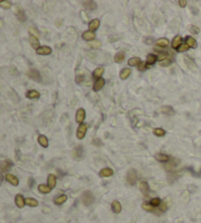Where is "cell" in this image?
<instances>
[{"label": "cell", "mask_w": 201, "mask_h": 223, "mask_svg": "<svg viewBox=\"0 0 201 223\" xmlns=\"http://www.w3.org/2000/svg\"><path fill=\"white\" fill-rule=\"evenodd\" d=\"M29 43H31V47H33L34 49H36V50H38V49L40 47V46H39L38 38H34V36H29Z\"/></svg>", "instance_id": "e0dca14e"}, {"label": "cell", "mask_w": 201, "mask_h": 223, "mask_svg": "<svg viewBox=\"0 0 201 223\" xmlns=\"http://www.w3.org/2000/svg\"><path fill=\"white\" fill-rule=\"evenodd\" d=\"M153 134H154L155 136H157V137H163V136H165V130H163V129L161 128H155L153 129Z\"/></svg>", "instance_id": "e575fe53"}, {"label": "cell", "mask_w": 201, "mask_h": 223, "mask_svg": "<svg viewBox=\"0 0 201 223\" xmlns=\"http://www.w3.org/2000/svg\"><path fill=\"white\" fill-rule=\"evenodd\" d=\"M104 85H105V81H104V79H102V78L98 79V80L96 81L95 83H94V85H93V91H98L102 90Z\"/></svg>", "instance_id": "ba28073f"}, {"label": "cell", "mask_w": 201, "mask_h": 223, "mask_svg": "<svg viewBox=\"0 0 201 223\" xmlns=\"http://www.w3.org/2000/svg\"><path fill=\"white\" fill-rule=\"evenodd\" d=\"M161 111H162L163 113L167 114V115H172L174 113V110L170 107V106H164V107H162Z\"/></svg>", "instance_id": "d590c367"}, {"label": "cell", "mask_w": 201, "mask_h": 223, "mask_svg": "<svg viewBox=\"0 0 201 223\" xmlns=\"http://www.w3.org/2000/svg\"><path fill=\"white\" fill-rule=\"evenodd\" d=\"M111 207H112L113 211L117 214H119L122 211V204H120V202H118V200H113L112 204H111Z\"/></svg>", "instance_id": "5bb4252c"}, {"label": "cell", "mask_w": 201, "mask_h": 223, "mask_svg": "<svg viewBox=\"0 0 201 223\" xmlns=\"http://www.w3.org/2000/svg\"><path fill=\"white\" fill-rule=\"evenodd\" d=\"M5 179H6L11 185L18 186L19 185V179L13 174H6L5 175Z\"/></svg>", "instance_id": "52a82bcc"}, {"label": "cell", "mask_w": 201, "mask_h": 223, "mask_svg": "<svg viewBox=\"0 0 201 223\" xmlns=\"http://www.w3.org/2000/svg\"><path fill=\"white\" fill-rule=\"evenodd\" d=\"M38 191L41 193V194H49L51 192V188L47 185L41 184L38 186Z\"/></svg>", "instance_id": "cb8c5ba5"}, {"label": "cell", "mask_w": 201, "mask_h": 223, "mask_svg": "<svg viewBox=\"0 0 201 223\" xmlns=\"http://www.w3.org/2000/svg\"><path fill=\"white\" fill-rule=\"evenodd\" d=\"M113 174H114V171L113 169H111V168H103V169H101L100 172H99V175L103 178L110 177V176H112Z\"/></svg>", "instance_id": "7c38bea8"}, {"label": "cell", "mask_w": 201, "mask_h": 223, "mask_svg": "<svg viewBox=\"0 0 201 223\" xmlns=\"http://www.w3.org/2000/svg\"><path fill=\"white\" fill-rule=\"evenodd\" d=\"M129 65L130 66H137L141 63V59L138 58V57H133V58H131L130 60H129Z\"/></svg>", "instance_id": "f546056e"}, {"label": "cell", "mask_w": 201, "mask_h": 223, "mask_svg": "<svg viewBox=\"0 0 201 223\" xmlns=\"http://www.w3.org/2000/svg\"><path fill=\"white\" fill-rule=\"evenodd\" d=\"M185 43H187V45L191 48H196L197 47L196 40H195L193 38H191V36H187V38H185Z\"/></svg>", "instance_id": "44dd1931"}, {"label": "cell", "mask_w": 201, "mask_h": 223, "mask_svg": "<svg viewBox=\"0 0 201 223\" xmlns=\"http://www.w3.org/2000/svg\"><path fill=\"white\" fill-rule=\"evenodd\" d=\"M147 68H148V67H147V63H144V62H141L139 65H138V70L141 71V72L145 71Z\"/></svg>", "instance_id": "7bdbcfd3"}, {"label": "cell", "mask_w": 201, "mask_h": 223, "mask_svg": "<svg viewBox=\"0 0 201 223\" xmlns=\"http://www.w3.org/2000/svg\"><path fill=\"white\" fill-rule=\"evenodd\" d=\"M141 207H142V209L144 210H146V211H149V212H153L154 211V209H155V207H153L150 202H143Z\"/></svg>", "instance_id": "1f68e13d"}, {"label": "cell", "mask_w": 201, "mask_h": 223, "mask_svg": "<svg viewBox=\"0 0 201 223\" xmlns=\"http://www.w3.org/2000/svg\"><path fill=\"white\" fill-rule=\"evenodd\" d=\"M160 209L162 210V211H166V210L168 209V204H166L165 202H161V204H160Z\"/></svg>", "instance_id": "f6af8a7d"}, {"label": "cell", "mask_w": 201, "mask_h": 223, "mask_svg": "<svg viewBox=\"0 0 201 223\" xmlns=\"http://www.w3.org/2000/svg\"><path fill=\"white\" fill-rule=\"evenodd\" d=\"M12 161L11 160H4V161H2V163H1V169H2V172H5L6 170H8L10 167L12 166Z\"/></svg>", "instance_id": "4316f807"}, {"label": "cell", "mask_w": 201, "mask_h": 223, "mask_svg": "<svg viewBox=\"0 0 201 223\" xmlns=\"http://www.w3.org/2000/svg\"><path fill=\"white\" fill-rule=\"evenodd\" d=\"M28 76L31 80L36 81V82H40L41 81V77H40V73L36 70V69H31L29 72H28Z\"/></svg>", "instance_id": "277c9868"}, {"label": "cell", "mask_w": 201, "mask_h": 223, "mask_svg": "<svg viewBox=\"0 0 201 223\" xmlns=\"http://www.w3.org/2000/svg\"><path fill=\"white\" fill-rule=\"evenodd\" d=\"M0 6L3 9H9L12 7V3L11 1H3V2H0Z\"/></svg>", "instance_id": "74e56055"}, {"label": "cell", "mask_w": 201, "mask_h": 223, "mask_svg": "<svg viewBox=\"0 0 201 223\" xmlns=\"http://www.w3.org/2000/svg\"><path fill=\"white\" fill-rule=\"evenodd\" d=\"M81 202H83V205H85V207H88V205H90L94 202V198L90 191H86V192L83 193V196H81Z\"/></svg>", "instance_id": "6da1fadb"}, {"label": "cell", "mask_w": 201, "mask_h": 223, "mask_svg": "<svg viewBox=\"0 0 201 223\" xmlns=\"http://www.w3.org/2000/svg\"><path fill=\"white\" fill-rule=\"evenodd\" d=\"M188 49H189V46H188L187 43L182 44V45L178 48V52H185V51H187Z\"/></svg>", "instance_id": "ab89813d"}, {"label": "cell", "mask_w": 201, "mask_h": 223, "mask_svg": "<svg viewBox=\"0 0 201 223\" xmlns=\"http://www.w3.org/2000/svg\"><path fill=\"white\" fill-rule=\"evenodd\" d=\"M156 45L159 47H167L169 45V39L168 38H160L156 41Z\"/></svg>", "instance_id": "484cf974"}, {"label": "cell", "mask_w": 201, "mask_h": 223, "mask_svg": "<svg viewBox=\"0 0 201 223\" xmlns=\"http://www.w3.org/2000/svg\"><path fill=\"white\" fill-rule=\"evenodd\" d=\"M99 26H100V21H99L98 19H94L89 23L88 29L90 32H93V31H96V30L99 28Z\"/></svg>", "instance_id": "4fadbf2b"}, {"label": "cell", "mask_w": 201, "mask_h": 223, "mask_svg": "<svg viewBox=\"0 0 201 223\" xmlns=\"http://www.w3.org/2000/svg\"><path fill=\"white\" fill-rule=\"evenodd\" d=\"M182 43H183V38L180 36H177L173 38V41H172V47L174 49H178L182 45Z\"/></svg>", "instance_id": "30bf717a"}, {"label": "cell", "mask_w": 201, "mask_h": 223, "mask_svg": "<svg viewBox=\"0 0 201 223\" xmlns=\"http://www.w3.org/2000/svg\"><path fill=\"white\" fill-rule=\"evenodd\" d=\"M56 181H57V179H56V176L55 175L49 174L48 178H47V184H48V186L51 188V189L56 186Z\"/></svg>", "instance_id": "ac0fdd59"}, {"label": "cell", "mask_w": 201, "mask_h": 223, "mask_svg": "<svg viewBox=\"0 0 201 223\" xmlns=\"http://www.w3.org/2000/svg\"><path fill=\"white\" fill-rule=\"evenodd\" d=\"M157 60H158L157 56L154 55V54H148L147 57H146V63L149 64V65H153Z\"/></svg>", "instance_id": "83f0119b"}, {"label": "cell", "mask_w": 201, "mask_h": 223, "mask_svg": "<svg viewBox=\"0 0 201 223\" xmlns=\"http://www.w3.org/2000/svg\"><path fill=\"white\" fill-rule=\"evenodd\" d=\"M171 63H172V60H171V59H165V60H163V61L160 62V66L167 67L169 65H171Z\"/></svg>", "instance_id": "b9f144b4"}, {"label": "cell", "mask_w": 201, "mask_h": 223, "mask_svg": "<svg viewBox=\"0 0 201 223\" xmlns=\"http://www.w3.org/2000/svg\"><path fill=\"white\" fill-rule=\"evenodd\" d=\"M83 81V76H81V75H78V76H77V78H76V82H77V83L81 84Z\"/></svg>", "instance_id": "7dc6e473"}, {"label": "cell", "mask_w": 201, "mask_h": 223, "mask_svg": "<svg viewBox=\"0 0 201 223\" xmlns=\"http://www.w3.org/2000/svg\"><path fill=\"white\" fill-rule=\"evenodd\" d=\"M15 204H16V205L19 209H23L25 204H26V199H25L22 195L20 194L17 195L16 197H15Z\"/></svg>", "instance_id": "8992f818"}, {"label": "cell", "mask_w": 201, "mask_h": 223, "mask_svg": "<svg viewBox=\"0 0 201 223\" xmlns=\"http://www.w3.org/2000/svg\"><path fill=\"white\" fill-rule=\"evenodd\" d=\"M67 200H68V197H67L66 195H61L54 200V204L57 205H61V204H63L64 202H66Z\"/></svg>", "instance_id": "d6986e66"}, {"label": "cell", "mask_w": 201, "mask_h": 223, "mask_svg": "<svg viewBox=\"0 0 201 223\" xmlns=\"http://www.w3.org/2000/svg\"><path fill=\"white\" fill-rule=\"evenodd\" d=\"M188 31L190 32L191 34H198L200 32V30H199V28L198 27H196V26H190L189 28H188Z\"/></svg>", "instance_id": "60d3db41"}, {"label": "cell", "mask_w": 201, "mask_h": 223, "mask_svg": "<svg viewBox=\"0 0 201 223\" xmlns=\"http://www.w3.org/2000/svg\"><path fill=\"white\" fill-rule=\"evenodd\" d=\"M131 71L130 68L123 69V70L121 71V73H120V78L122 79V80H126V79L131 75Z\"/></svg>", "instance_id": "f1b7e54d"}, {"label": "cell", "mask_w": 201, "mask_h": 223, "mask_svg": "<svg viewBox=\"0 0 201 223\" xmlns=\"http://www.w3.org/2000/svg\"><path fill=\"white\" fill-rule=\"evenodd\" d=\"M39 96H40V93H39L38 91L31 90V91H29L28 93H27V97H28V98H31V99H34V98H39Z\"/></svg>", "instance_id": "7402d4cb"}, {"label": "cell", "mask_w": 201, "mask_h": 223, "mask_svg": "<svg viewBox=\"0 0 201 223\" xmlns=\"http://www.w3.org/2000/svg\"><path fill=\"white\" fill-rule=\"evenodd\" d=\"M94 38H95V34H94L93 32L88 31V32H84L83 34V38L86 41L92 40V39H94Z\"/></svg>", "instance_id": "ffe728a7"}, {"label": "cell", "mask_w": 201, "mask_h": 223, "mask_svg": "<svg viewBox=\"0 0 201 223\" xmlns=\"http://www.w3.org/2000/svg\"><path fill=\"white\" fill-rule=\"evenodd\" d=\"M178 4H180V7H183H183L187 6V0H180V1H178Z\"/></svg>", "instance_id": "c3c4849f"}, {"label": "cell", "mask_w": 201, "mask_h": 223, "mask_svg": "<svg viewBox=\"0 0 201 223\" xmlns=\"http://www.w3.org/2000/svg\"><path fill=\"white\" fill-rule=\"evenodd\" d=\"M136 180H137V174L136 171L133 169H130L126 173V182L130 185H135Z\"/></svg>", "instance_id": "7a4b0ae2"}, {"label": "cell", "mask_w": 201, "mask_h": 223, "mask_svg": "<svg viewBox=\"0 0 201 223\" xmlns=\"http://www.w3.org/2000/svg\"><path fill=\"white\" fill-rule=\"evenodd\" d=\"M150 204H152L154 207H159V205L161 204V200L159 199V198H153V199L150 200Z\"/></svg>", "instance_id": "8d00e7d4"}, {"label": "cell", "mask_w": 201, "mask_h": 223, "mask_svg": "<svg viewBox=\"0 0 201 223\" xmlns=\"http://www.w3.org/2000/svg\"><path fill=\"white\" fill-rule=\"evenodd\" d=\"M83 7L88 10H94V9L97 8V4H96V2L90 1V0H89V1H84L83 2Z\"/></svg>", "instance_id": "9a60e30c"}, {"label": "cell", "mask_w": 201, "mask_h": 223, "mask_svg": "<svg viewBox=\"0 0 201 223\" xmlns=\"http://www.w3.org/2000/svg\"><path fill=\"white\" fill-rule=\"evenodd\" d=\"M29 34H31V36H34V38H39V32L34 28V27H31V26L29 27Z\"/></svg>", "instance_id": "d6a6232c"}, {"label": "cell", "mask_w": 201, "mask_h": 223, "mask_svg": "<svg viewBox=\"0 0 201 223\" xmlns=\"http://www.w3.org/2000/svg\"><path fill=\"white\" fill-rule=\"evenodd\" d=\"M139 190L143 195H145V196L147 195L148 193H149V185H148V183L145 182V181L140 182L139 183Z\"/></svg>", "instance_id": "8fae6325"}, {"label": "cell", "mask_w": 201, "mask_h": 223, "mask_svg": "<svg viewBox=\"0 0 201 223\" xmlns=\"http://www.w3.org/2000/svg\"><path fill=\"white\" fill-rule=\"evenodd\" d=\"M81 17L83 18V22H88V15L85 14V12H84V11H81Z\"/></svg>", "instance_id": "bcb514c9"}, {"label": "cell", "mask_w": 201, "mask_h": 223, "mask_svg": "<svg viewBox=\"0 0 201 223\" xmlns=\"http://www.w3.org/2000/svg\"><path fill=\"white\" fill-rule=\"evenodd\" d=\"M86 131H88V125L83 123L81 124L78 127V130H77V138L79 140H83L86 134Z\"/></svg>", "instance_id": "3957f363"}, {"label": "cell", "mask_w": 201, "mask_h": 223, "mask_svg": "<svg viewBox=\"0 0 201 223\" xmlns=\"http://www.w3.org/2000/svg\"><path fill=\"white\" fill-rule=\"evenodd\" d=\"M167 56H168V53H167V52H160L159 56H157V58H158V60L161 62V61L165 60L166 57H167Z\"/></svg>", "instance_id": "ee69618b"}, {"label": "cell", "mask_w": 201, "mask_h": 223, "mask_svg": "<svg viewBox=\"0 0 201 223\" xmlns=\"http://www.w3.org/2000/svg\"><path fill=\"white\" fill-rule=\"evenodd\" d=\"M84 118H85V111H84L83 108H80V109H78V111H77L76 113V121L78 123L83 124Z\"/></svg>", "instance_id": "5b68a950"}, {"label": "cell", "mask_w": 201, "mask_h": 223, "mask_svg": "<svg viewBox=\"0 0 201 223\" xmlns=\"http://www.w3.org/2000/svg\"><path fill=\"white\" fill-rule=\"evenodd\" d=\"M104 73V68L103 67H98L96 68L93 72V77L94 78H100L102 76V74Z\"/></svg>", "instance_id": "836d02e7"}, {"label": "cell", "mask_w": 201, "mask_h": 223, "mask_svg": "<svg viewBox=\"0 0 201 223\" xmlns=\"http://www.w3.org/2000/svg\"><path fill=\"white\" fill-rule=\"evenodd\" d=\"M114 60H115L116 63H122V62L125 60V53L124 52H118L115 55V57H114Z\"/></svg>", "instance_id": "4dcf8cb0"}, {"label": "cell", "mask_w": 201, "mask_h": 223, "mask_svg": "<svg viewBox=\"0 0 201 223\" xmlns=\"http://www.w3.org/2000/svg\"><path fill=\"white\" fill-rule=\"evenodd\" d=\"M89 46H90L91 48L97 49L101 46V43L99 40H94V41H92V43H89Z\"/></svg>", "instance_id": "f35d334b"}, {"label": "cell", "mask_w": 201, "mask_h": 223, "mask_svg": "<svg viewBox=\"0 0 201 223\" xmlns=\"http://www.w3.org/2000/svg\"><path fill=\"white\" fill-rule=\"evenodd\" d=\"M38 141L39 145H40L42 148H47V147H48V139H47L45 136L40 135L38 137Z\"/></svg>", "instance_id": "603a6c76"}, {"label": "cell", "mask_w": 201, "mask_h": 223, "mask_svg": "<svg viewBox=\"0 0 201 223\" xmlns=\"http://www.w3.org/2000/svg\"><path fill=\"white\" fill-rule=\"evenodd\" d=\"M155 158L160 162H168L170 160V156L167 154H164V153H157V154H155Z\"/></svg>", "instance_id": "2e32d148"}, {"label": "cell", "mask_w": 201, "mask_h": 223, "mask_svg": "<svg viewBox=\"0 0 201 223\" xmlns=\"http://www.w3.org/2000/svg\"><path fill=\"white\" fill-rule=\"evenodd\" d=\"M52 52V49L49 47V46H40L38 50H36V53L40 54V55H49Z\"/></svg>", "instance_id": "9c48e42d"}, {"label": "cell", "mask_w": 201, "mask_h": 223, "mask_svg": "<svg viewBox=\"0 0 201 223\" xmlns=\"http://www.w3.org/2000/svg\"><path fill=\"white\" fill-rule=\"evenodd\" d=\"M26 204H28L29 207H36L38 205V202L36 199H34V198H27Z\"/></svg>", "instance_id": "d4e9b609"}]
</instances>
